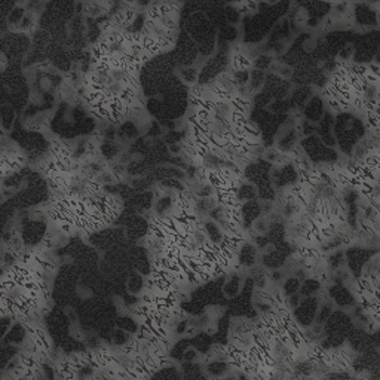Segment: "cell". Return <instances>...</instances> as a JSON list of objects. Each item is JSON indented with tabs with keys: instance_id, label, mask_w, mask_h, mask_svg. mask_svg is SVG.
Returning <instances> with one entry per match:
<instances>
[{
	"instance_id": "9",
	"label": "cell",
	"mask_w": 380,
	"mask_h": 380,
	"mask_svg": "<svg viewBox=\"0 0 380 380\" xmlns=\"http://www.w3.org/2000/svg\"><path fill=\"white\" fill-rule=\"evenodd\" d=\"M274 57L269 54H259L254 60H253V69L254 70H260V72H267L271 64L274 62Z\"/></svg>"
},
{
	"instance_id": "3",
	"label": "cell",
	"mask_w": 380,
	"mask_h": 380,
	"mask_svg": "<svg viewBox=\"0 0 380 380\" xmlns=\"http://www.w3.org/2000/svg\"><path fill=\"white\" fill-rule=\"evenodd\" d=\"M204 232H205V235H207V238H208V241L213 243H220L221 242V239H223V230L221 228L217 225V223H214L213 220H210V218H205L204 221Z\"/></svg>"
},
{
	"instance_id": "6",
	"label": "cell",
	"mask_w": 380,
	"mask_h": 380,
	"mask_svg": "<svg viewBox=\"0 0 380 380\" xmlns=\"http://www.w3.org/2000/svg\"><path fill=\"white\" fill-rule=\"evenodd\" d=\"M229 106L232 110L235 111H239L243 115H250L251 108H253V103H251V98H247V97H239V95H235L230 101H229Z\"/></svg>"
},
{
	"instance_id": "5",
	"label": "cell",
	"mask_w": 380,
	"mask_h": 380,
	"mask_svg": "<svg viewBox=\"0 0 380 380\" xmlns=\"http://www.w3.org/2000/svg\"><path fill=\"white\" fill-rule=\"evenodd\" d=\"M264 79H266V72H260V70H250V80H248V90L250 94L254 95L256 92H259L263 85H264Z\"/></svg>"
},
{
	"instance_id": "1",
	"label": "cell",
	"mask_w": 380,
	"mask_h": 380,
	"mask_svg": "<svg viewBox=\"0 0 380 380\" xmlns=\"http://www.w3.org/2000/svg\"><path fill=\"white\" fill-rule=\"evenodd\" d=\"M324 115V101L321 97L312 95L303 108V118L310 123H318Z\"/></svg>"
},
{
	"instance_id": "7",
	"label": "cell",
	"mask_w": 380,
	"mask_h": 380,
	"mask_svg": "<svg viewBox=\"0 0 380 380\" xmlns=\"http://www.w3.org/2000/svg\"><path fill=\"white\" fill-rule=\"evenodd\" d=\"M322 288V285H321L320 282L317 281V279H314V278H307V279H304L303 282L300 284V291H299V294L302 296V297H314V296H317L318 293H320V289Z\"/></svg>"
},
{
	"instance_id": "11",
	"label": "cell",
	"mask_w": 380,
	"mask_h": 380,
	"mask_svg": "<svg viewBox=\"0 0 380 380\" xmlns=\"http://www.w3.org/2000/svg\"><path fill=\"white\" fill-rule=\"evenodd\" d=\"M223 18H225V23H226V24H229V26H235V24L239 23L241 14L236 11V8H235L232 3H229V5L225 6V9H223Z\"/></svg>"
},
{
	"instance_id": "10",
	"label": "cell",
	"mask_w": 380,
	"mask_h": 380,
	"mask_svg": "<svg viewBox=\"0 0 380 380\" xmlns=\"http://www.w3.org/2000/svg\"><path fill=\"white\" fill-rule=\"evenodd\" d=\"M300 284H302V282H300L297 278H294V276H287V279H285V282H284V285L281 287V289H282L284 296L288 297V296H293V294H299V291H300Z\"/></svg>"
},
{
	"instance_id": "2",
	"label": "cell",
	"mask_w": 380,
	"mask_h": 380,
	"mask_svg": "<svg viewBox=\"0 0 380 380\" xmlns=\"http://www.w3.org/2000/svg\"><path fill=\"white\" fill-rule=\"evenodd\" d=\"M236 199H238V202H241V204L250 202V200H257V189H256V186L243 180V182L239 184V187H238Z\"/></svg>"
},
{
	"instance_id": "8",
	"label": "cell",
	"mask_w": 380,
	"mask_h": 380,
	"mask_svg": "<svg viewBox=\"0 0 380 380\" xmlns=\"http://www.w3.org/2000/svg\"><path fill=\"white\" fill-rule=\"evenodd\" d=\"M178 75H180L178 79H180L182 82H184V83H189L190 86H192V85H195L199 79V72L195 65L182 67V69H180V72H178Z\"/></svg>"
},
{
	"instance_id": "12",
	"label": "cell",
	"mask_w": 380,
	"mask_h": 380,
	"mask_svg": "<svg viewBox=\"0 0 380 380\" xmlns=\"http://www.w3.org/2000/svg\"><path fill=\"white\" fill-rule=\"evenodd\" d=\"M271 229V225L267 221V218L264 215H260L259 218H256L251 225V230L256 233V235H267Z\"/></svg>"
},
{
	"instance_id": "13",
	"label": "cell",
	"mask_w": 380,
	"mask_h": 380,
	"mask_svg": "<svg viewBox=\"0 0 380 380\" xmlns=\"http://www.w3.org/2000/svg\"><path fill=\"white\" fill-rule=\"evenodd\" d=\"M247 121H248V116L243 115V113H239V111L232 110L230 115H229V122H230L232 126H239V128H242Z\"/></svg>"
},
{
	"instance_id": "4",
	"label": "cell",
	"mask_w": 380,
	"mask_h": 380,
	"mask_svg": "<svg viewBox=\"0 0 380 380\" xmlns=\"http://www.w3.org/2000/svg\"><path fill=\"white\" fill-rule=\"evenodd\" d=\"M251 67H253V60L245 54H232V57L229 58V69L233 72L251 70Z\"/></svg>"
}]
</instances>
